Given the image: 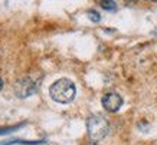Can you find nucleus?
<instances>
[{
	"label": "nucleus",
	"mask_w": 157,
	"mask_h": 145,
	"mask_svg": "<svg viewBox=\"0 0 157 145\" xmlns=\"http://www.w3.org/2000/svg\"><path fill=\"white\" fill-rule=\"evenodd\" d=\"M19 126H20V125H19ZM19 126H9V128H0V135H2V134H7V132H12L13 129L19 128Z\"/></svg>",
	"instance_id": "obj_7"
},
{
	"label": "nucleus",
	"mask_w": 157,
	"mask_h": 145,
	"mask_svg": "<svg viewBox=\"0 0 157 145\" xmlns=\"http://www.w3.org/2000/svg\"><path fill=\"white\" fill-rule=\"evenodd\" d=\"M123 105V98L117 92H108L102 96V106L108 112H117Z\"/></svg>",
	"instance_id": "obj_4"
},
{
	"label": "nucleus",
	"mask_w": 157,
	"mask_h": 145,
	"mask_svg": "<svg viewBox=\"0 0 157 145\" xmlns=\"http://www.w3.org/2000/svg\"><path fill=\"white\" fill-rule=\"evenodd\" d=\"M88 145H98V144H97V142H90Z\"/></svg>",
	"instance_id": "obj_9"
},
{
	"label": "nucleus",
	"mask_w": 157,
	"mask_h": 145,
	"mask_svg": "<svg viewBox=\"0 0 157 145\" xmlns=\"http://www.w3.org/2000/svg\"><path fill=\"white\" fill-rule=\"evenodd\" d=\"M88 16H90V19L92 20V22H100V20H101L100 13H98V12H95V10H90V12H88Z\"/></svg>",
	"instance_id": "obj_6"
},
{
	"label": "nucleus",
	"mask_w": 157,
	"mask_h": 145,
	"mask_svg": "<svg viewBox=\"0 0 157 145\" xmlns=\"http://www.w3.org/2000/svg\"><path fill=\"white\" fill-rule=\"evenodd\" d=\"M36 89H38L36 82H35L32 78H29V76L22 78V79H19L14 84V92H16V95L20 96V98H28V96H30L32 94L36 92Z\"/></svg>",
	"instance_id": "obj_3"
},
{
	"label": "nucleus",
	"mask_w": 157,
	"mask_h": 145,
	"mask_svg": "<svg viewBox=\"0 0 157 145\" xmlns=\"http://www.w3.org/2000/svg\"><path fill=\"white\" fill-rule=\"evenodd\" d=\"M49 95L55 102L59 103H69L75 99L76 95V88L75 84L69 79H59L55 84H52L51 89H49Z\"/></svg>",
	"instance_id": "obj_1"
},
{
	"label": "nucleus",
	"mask_w": 157,
	"mask_h": 145,
	"mask_svg": "<svg viewBox=\"0 0 157 145\" xmlns=\"http://www.w3.org/2000/svg\"><path fill=\"white\" fill-rule=\"evenodd\" d=\"M101 6L107 10H115V5H114V0H102Z\"/></svg>",
	"instance_id": "obj_5"
},
{
	"label": "nucleus",
	"mask_w": 157,
	"mask_h": 145,
	"mask_svg": "<svg viewBox=\"0 0 157 145\" xmlns=\"http://www.w3.org/2000/svg\"><path fill=\"white\" fill-rule=\"evenodd\" d=\"M2 88H3V79L0 78V91H2Z\"/></svg>",
	"instance_id": "obj_8"
},
{
	"label": "nucleus",
	"mask_w": 157,
	"mask_h": 145,
	"mask_svg": "<svg viewBox=\"0 0 157 145\" xmlns=\"http://www.w3.org/2000/svg\"><path fill=\"white\" fill-rule=\"evenodd\" d=\"M86 129H88V135L92 141H100L107 136L109 131V124L107 118L101 113L91 115L86 121Z\"/></svg>",
	"instance_id": "obj_2"
}]
</instances>
